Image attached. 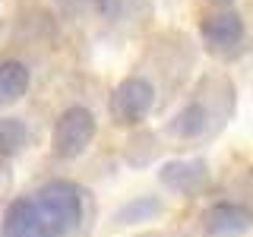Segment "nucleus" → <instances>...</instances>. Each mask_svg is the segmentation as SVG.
<instances>
[{
	"instance_id": "nucleus-1",
	"label": "nucleus",
	"mask_w": 253,
	"mask_h": 237,
	"mask_svg": "<svg viewBox=\"0 0 253 237\" xmlns=\"http://www.w3.org/2000/svg\"><path fill=\"white\" fill-rule=\"evenodd\" d=\"M79 221V196L70 187H51L35 199L16 202L6 215L3 237H63Z\"/></svg>"
},
{
	"instance_id": "nucleus-2",
	"label": "nucleus",
	"mask_w": 253,
	"mask_h": 237,
	"mask_svg": "<svg viewBox=\"0 0 253 237\" xmlns=\"http://www.w3.org/2000/svg\"><path fill=\"white\" fill-rule=\"evenodd\" d=\"M250 215L244 209H234V205H218V209H212L209 215V228L218 234H234V231H244L247 228Z\"/></svg>"
},
{
	"instance_id": "nucleus-3",
	"label": "nucleus",
	"mask_w": 253,
	"mask_h": 237,
	"mask_svg": "<svg viewBox=\"0 0 253 237\" xmlns=\"http://www.w3.org/2000/svg\"><path fill=\"white\" fill-rule=\"evenodd\" d=\"M206 38H209L215 47H231L237 38H241V22L237 16H218L206 26Z\"/></svg>"
},
{
	"instance_id": "nucleus-4",
	"label": "nucleus",
	"mask_w": 253,
	"mask_h": 237,
	"mask_svg": "<svg viewBox=\"0 0 253 237\" xmlns=\"http://www.w3.org/2000/svg\"><path fill=\"white\" fill-rule=\"evenodd\" d=\"M89 133H92V123H89V117H85V114L70 117V123H63V130H60L63 152H79V149L85 146V139H89Z\"/></svg>"
}]
</instances>
